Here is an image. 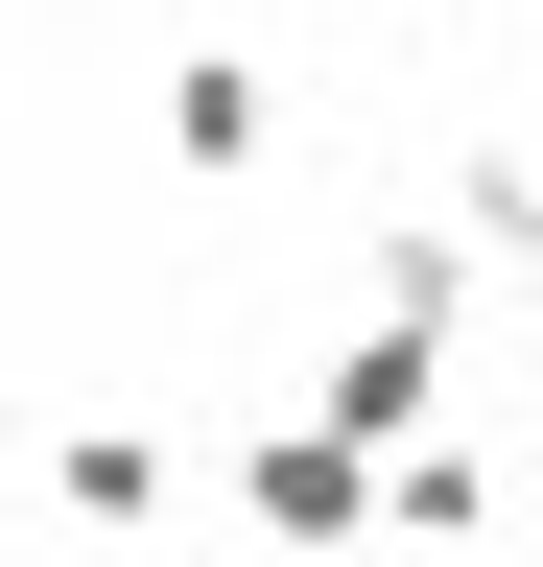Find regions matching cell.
<instances>
[{"label":"cell","mask_w":543,"mask_h":567,"mask_svg":"<svg viewBox=\"0 0 543 567\" xmlns=\"http://www.w3.org/2000/svg\"><path fill=\"white\" fill-rule=\"evenodd\" d=\"M260 520H284V544H355V450H331V425H307V450H260Z\"/></svg>","instance_id":"cell-1"},{"label":"cell","mask_w":543,"mask_h":567,"mask_svg":"<svg viewBox=\"0 0 543 567\" xmlns=\"http://www.w3.org/2000/svg\"><path fill=\"white\" fill-rule=\"evenodd\" d=\"M497 213H520V189H497ZM520 308H543V213H520Z\"/></svg>","instance_id":"cell-2"}]
</instances>
